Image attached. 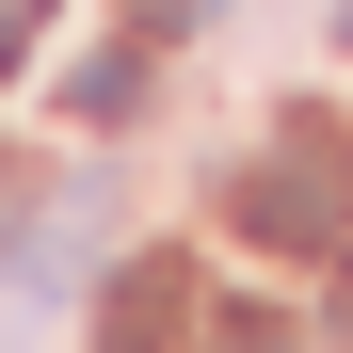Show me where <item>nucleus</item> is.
<instances>
[{
    "mask_svg": "<svg viewBox=\"0 0 353 353\" xmlns=\"http://www.w3.org/2000/svg\"><path fill=\"white\" fill-rule=\"evenodd\" d=\"M65 112H81V129H129V112H145V48H81V65H65Z\"/></svg>",
    "mask_w": 353,
    "mask_h": 353,
    "instance_id": "7ed1b4c3",
    "label": "nucleus"
},
{
    "mask_svg": "<svg viewBox=\"0 0 353 353\" xmlns=\"http://www.w3.org/2000/svg\"><path fill=\"white\" fill-rule=\"evenodd\" d=\"M321 353H353V257H337V289H321Z\"/></svg>",
    "mask_w": 353,
    "mask_h": 353,
    "instance_id": "423d86ee",
    "label": "nucleus"
},
{
    "mask_svg": "<svg viewBox=\"0 0 353 353\" xmlns=\"http://www.w3.org/2000/svg\"><path fill=\"white\" fill-rule=\"evenodd\" d=\"M17 48H32V0H0V65H17Z\"/></svg>",
    "mask_w": 353,
    "mask_h": 353,
    "instance_id": "0eeeda50",
    "label": "nucleus"
},
{
    "mask_svg": "<svg viewBox=\"0 0 353 353\" xmlns=\"http://www.w3.org/2000/svg\"><path fill=\"white\" fill-rule=\"evenodd\" d=\"M209 353H305L289 321H209Z\"/></svg>",
    "mask_w": 353,
    "mask_h": 353,
    "instance_id": "20e7f679",
    "label": "nucleus"
},
{
    "mask_svg": "<svg viewBox=\"0 0 353 353\" xmlns=\"http://www.w3.org/2000/svg\"><path fill=\"white\" fill-rule=\"evenodd\" d=\"M225 225H241V241H273V257H337V241H353V129L289 112V129H273V161L225 193Z\"/></svg>",
    "mask_w": 353,
    "mask_h": 353,
    "instance_id": "f257e3e1",
    "label": "nucleus"
},
{
    "mask_svg": "<svg viewBox=\"0 0 353 353\" xmlns=\"http://www.w3.org/2000/svg\"><path fill=\"white\" fill-rule=\"evenodd\" d=\"M129 17H145V32H209L225 0H129Z\"/></svg>",
    "mask_w": 353,
    "mask_h": 353,
    "instance_id": "39448f33",
    "label": "nucleus"
},
{
    "mask_svg": "<svg viewBox=\"0 0 353 353\" xmlns=\"http://www.w3.org/2000/svg\"><path fill=\"white\" fill-rule=\"evenodd\" d=\"M337 48H353V0H337Z\"/></svg>",
    "mask_w": 353,
    "mask_h": 353,
    "instance_id": "6e6552de",
    "label": "nucleus"
},
{
    "mask_svg": "<svg viewBox=\"0 0 353 353\" xmlns=\"http://www.w3.org/2000/svg\"><path fill=\"white\" fill-rule=\"evenodd\" d=\"M176 337H193V257H129V273H112V305H97V353H176Z\"/></svg>",
    "mask_w": 353,
    "mask_h": 353,
    "instance_id": "f03ea898",
    "label": "nucleus"
}]
</instances>
